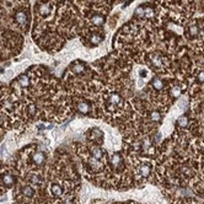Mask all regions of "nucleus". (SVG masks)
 Listing matches in <instances>:
<instances>
[{"instance_id": "nucleus-10", "label": "nucleus", "mask_w": 204, "mask_h": 204, "mask_svg": "<svg viewBox=\"0 0 204 204\" xmlns=\"http://www.w3.org/2000/svg\"><path fill=\"white\" fill-rule=\"evenodd\" d=\"M188 123H189V119H188V116H186V114H182L177 119V126L180 128H186L188 126Z\"/></svg>"}, {"instance_id": "nucleus-8", "label": "nucleus", "mask_w": 204, "mask_h": 204, "mask_svg": "<svg viewBox=\"0 0 204 204\" xmlns=\"http://www.w3.org/2000/svg\"><path fill=\"white\" fill-rule=\"evenodd\" d=\"M32 160L35 161V164L37 165H42L44 162V155L42 151H36L35 154L32 155Z\"/></svg>"}, {"instance_id": "nucleus-9", "label": "nucleus", "mask_w": 204, "mask_h": 204, "mask_svg": "<svg viewBox=\"0 0 204 204\" xmlns=\"http://www.w3.org/2000/svg\"><path fill=\"white\" fill-rule=\"evenodd\" d=\"M103 21H105V17L102 16V15H100V14H96V15H93V16L91 17V20H90L91 25H93V26H101L102 24H103Z\"/></svg>"}, {"instance_id": "nucleus-11", "label": "nucleus", "mask_w": 204, "mask_h": 204, "mask_svg": "<svg viewBox=\"0 0 204 204\" xmlns=\"http://www.w3.org/2000/svg\"><path fill=\"white\" fill-rule=\"evenodd\" d=\"M91 153H92V156L96 160H100V159H102V156H103V150L102 149H100V148H97V146H93L92 149H91Z\"/></svg>"}, {"instance_id": "nucleus-4", "label": "nucleus", "mask_w": 204, "mask_h": 204, "mask_svg": "<svg viewBox=\"0 0 204 204\" xmlns=\"http://www.w3.org/2000/svg\"><path fill=\"white\" fill-rule=\"evenodd\" d=\"M151 86H153L154 91H161L162 89H164V83H162V80L159 76H155L151 80Z\"/></svg>"}, {"instance_id": "nucleus-7", "label": "nucleus", "mask_w": 204, "mask_h": 204, "mask_svg": "<svg viewBox=\"0 0 204 204\" xmlns=\"http://www.w3.org/2000/svg\"><path fill=\"white\" fill-rule=\"evenodd\" d=\"M70 70H71V73H73V74H75V75H78V74L84 73V70H85V66H84V64H81V63L76 62L75 64H73V65H71Z\"/></svg>"}, {"instance_id": "nucleus-5", "label": "nucleus", "mask_w": 204, "mask_h": 204, "mask_svg": "<svg viewBox=\"0 0 204 204\" xmlns=\"http://www.w3.org/2000/svg\"><path fill=\"white\" fill-rule=\"evenodd\" d=\"M138 171H139V175L141 176V177H148V176L150 175V172H151V167H150V165L144 164V165H141L138 168Z\"/></svg>"}, {"instance_id": "nucleus-3", "label": "nucleus", "mask_w": 204, "mask_h": 204, "mask_svg": "<svg viewBox=\"0 0 204 204\" xmlns=\"http://www.w3.org/2000/svg\"><path fill=\"white\" fill-rule=\"evenodd\" d=\"M49 192L53 197H60L63 194V188L60 187V185H58V183H53V185H51V187H49Z\"/></svg>"}, {"instance_id": "nucleus-13", "label": "nucleus", "mask_w": 204, "mask_h": 204, "mask_svg": "<svg viewBox=\"0 0 204 204\" xmlns=\"http://www.w3.org/2000/svg\"><path fill=\"white\" fill-rule=\"evenodd\" d=\"M21 192H22V194H24L25 197H29V198H30V197L33 195V188L30 187V186H25V187L22 188Z\"/></svg>"}, {"instance_id": "nucleus-1", "label": "nucleus", "mask_w": 204, "mask_h": 204, "mask_svg": "<svg viewBox=\"0 0 204 204\" xmlns=\"http://www.w3.org/2000/svg\"><path fill=\"white\" fill-rule=\"evenodd\" d=\"M15 21L17 25L20 26H24L26 27L29 25V14H27L26 10H19L16 14H15Z\"/></svg>"}, {"instance_id": "nucleus-12", "label": "nucleus", "mask_w": 204, "mask_h": 204, "mask_svg": "<svg viewBox=\"0 0 204 204\" xmlns=\"http://www.w3.org/2000/svg\"><path fill=\"white\" fill-rule=\"evenodd\" d=\"M111 162H112V165H113L114 167H118V166H121V164H122V156H121L118 153L113 154Z\"/></svg>"}, {"instance_id": "nucleus-14", "label": "nucleus", "mask_w": 204, "mask_h": 204, "mask_svg": "<svg viewBox=\"0 0 204 204\" xmlns=\"http://www.w3.org/2000/svg\"><path fill=\"white\" fill-rule=\"evenodd\" d=\"M0 123H1V117H0Z\"/></svg>"}, {"instance_id": "nucleus-6", "label": "nucleus", "mask_w": 204, "mask_h": 204, "mask_svg": "<svg viewBox=\"0 0 204 204\" xmlns=\"http://www.w3.org/2000/svg\"><path fill=\"white\" fill-rule=\"evenodd\" d=\"M1 181H3V183L6 186V187H11L12 185H14V176L11 175V173H5V175H3L1 176Z\"/></svg>"}, {"instance_id": "nucleus-2", "label": "nucleus", "mask_w": 204, "mask_h": 204, "mask_svg": "<svg viewBox=\"0 0 204 204\" xmlns=\"http://www.w3.org/2000/svg\"><path fill=\"white\" fill-rule=\"evenodd\" d=\"M76 108H78V111H79L80 113H84V114L89 113V112L91 111L90 105L87 103V102H85V101H79L78 103H76Z\"/></svg>"}]
</instances>
